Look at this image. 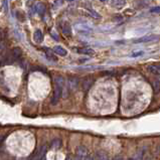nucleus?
Masks as SVG:
<instances>
[{
  "instance_id": "obj_1",
  "label": "nucleus",
  "mask_w": 160,
  "mask_h": 160,
  "mask_svg": "<svg viewBox=\"0 0 160 160\" xmlns=\"http://www.w3.org/2000/svg\"><path fill=\"white\" fill-rule=\"evenodd\" d=\"M65 86H61L59 84H55L54 86V91H53V96L52 98V105H57L59 103V99L63 96V90Z\"/></svg>"
},
{
  "instance_id": "obj_2",
  "label": "nucleus",
  "mask_w": 160,
  "mask_h": 160,
  "mask_svg": "<svg viewBox=\"0 0 160 160\" xmlns=\"http://www.w3.org/2000/svg\"><path fill=\"white\" fill-rule=\"evenodd\" d=\"M160 38L159 35L156 34H150V35H145L142 37H139L137 39H133V44H145V42H155V40H158Z\"/></svg>"
},
{
  "instance_id": "obj_3",
  "label": "nucleus",
  "mask_w": 160,
  "mask_h": 160,
  "mask_svg": "<svg viewBox=\"0 0 160 160\" xmlns=\"http://www.w3.org/2000/svg\"><path fill=\"white\" fill-rule=\"evenodd\" d=\"M87 154H88V150L85 146H79L77 148V156L78 157H80V158H82L84 160L86 157H87Z\"/></svg>"
},
{
  "instance_id": "obj_4",
  "label": "nucleus",
  "mask_w": 160,
  "mask_h": 160,
  "mask_svg": "<svg viewBox=\"0 0 160 160\" xmlns=\"http://www.w3.org/2000/svg\"><path fill=\"white\" fill-rule=\"evenodd\" d=\"M147 69L153 75L160 77V65H150L147 67Z\"/></svg>"
},
{
  "instance_id": "obj_5",
  "label": "nucleus",
  "mask_w": 160,
  "mask_h": 160,
  "mask_svg": "<svg viewBox=\"0 0 160 160\" xmlns=\"http://www.w3.org/2000/svg\"><path fill=\"white\" fill-rule=\"evenodd\" d=\"M75 27H76V29H77L79 32H84V33H86V32L91 31V27H90L89 25H87V24H85V23L77 24Z\"/></svg>"
},
{
  "instance_id": "obj_6",
  "label": "nucleus",
  "mask_w": 160,
  "mask_h": 160,
  "mask_svg": "<svg viewBox=\"0 0 160 160\" xmlns=\"http://www.w3.org/2000/svg\"><path fill=\"white\" fill-rule=\"evenodd\" d=\"M93 82H94L93 79H91V78H87V79L84 80L83 83H82V89H83V91H88L92 87V85H93Z\"/></svg>"
},
{
  "instance_id": "obj_7",
  "label": "nucleus",
  "mask_w": 160,
  "mask_h": 160,
  "mask_svg": "<svg viewBox=\"0 0 160 160\" xmlns=\"http://www.w3.org/2000/svg\"><path fill=\"white\" fill-rule=\"evenodd\" d=\"M63 33L67 37L71 36V27L69 22H65V24L63 25Z\"/></svg>"
},
{
  "instance_id": "obj_8",
  "label": "nucleus",
  "mask_w": 160,
  "mask_h": 160,
  "mask_svg": "<svg viewBox=\"0 0 160 160\" xmlns=\"http://www.w3.org/2000/svg\"><path fill=\"white\" fill-rule=\"evenodd\" d=\"M77 52L81 54H86V55H90V54H94L95 53V50L91 48H78Z\"/></svg>"
},
{
  "instance_id": "obj_9",
  "label": "nucleus",
  "mask_w": 160,
  "mask_h": 160,
  "mask_svg": "<svg viewBox=\"0 0 160 160\" xmlns=\"http://www.w3.org/2000/svg\"><path fill=\"white\" fill-rule=\"evenodd\" d=\"M94 160H109V156L106 152H104V151H98V152L96 153Z\"/></svg>"
},
{
  "instance_id": "obj_10",
  "label": "nucleus",
  "mask_w": 160,
  "mask_h": 160,
  "mask_svg": "<svg viewBox=\"0 0 160 160\" xmlns=\"http://www.w3.org/2000/svg\"><path fill=\"white\" fill-rule=\"evenodd\" d=\"M53 52L57 53V54L61 55V57H65V55L67 54V50H65L63 46H54V48H53Z\"/></svg>"
},
{
  "instance_id": "obj_11",
  "label": "nucleus",
  "mask_w": 160,
  "mask_h": 160,
  "mask_svg": "<svg viewBox=\"0 0 160 160\" xmlns=\"http://www.w3.org/2000/svg\"><path fill=\"white\" fill-rule=\"evenodd\" d=\"M78 83H79L78 79H69V83H67L69 84V85H67V90H69V91H73V90H75L78 86Z\"/></svg>"
},
{
  "instance_id": "obj_12",
  "label": "nucleus",
  "mask_w": 160,
  "mask_h": 160,
  "mask_svg": "<svg viewBox=\"0 0 160 160\" xmlns=\"http://www.w3.org/2000/svg\"><path fill=\"white\" fill-rule=\"evenodd\" d=\"M33 38L37 44H40V42H42V39H44V34H42V30H39V29L36 30L33 34Z\"/></svg>"
},
{
  "instance_id": "obj_13",
  "label": "nucleus",
  "mask_w": 160,
  "mask_h": 160,
  "mask_svg": "<svg viewBox=\"0 0 160 160\" xmlns=\"http://www.w3.org/2000/svg\"><path fill=\"white\" fill-rule=\"evenodd\" d=\"M86 12H87V13L89 14L91 17L96 18V19H100V18H101V15H100L97 11H95L94 9H92V8H87V9H86Z\"/></svg>"
},
{
  "instance_id": "obj_14",
  "label": "nucleus",
  "mask_w": 160,
  "mask_h": 160,
  "mask_svg": "<svg viewBox=\"0 0 160 160\" xmlns=\"http://www.w3.org/2000/svg\"><path fill=\"white\" fill-rule=\"evenodd\" d=\"M46 146L44 145V146L40 147V150L38 151V152H36V154H35V160L42 159V156H44V155H46Z\"/></svg>"
},
{
  "instance_id": "obj_15",
  "label": "nucleus",
  "mask_w": 160,
  "mask_h": 160,
  "mask_svg": "<svg viewBox=\"0 0 160 160\" xmlns=\"http://www.w3.org/2000/svg\"><path fill=\"white\" fill-rule=\"evenodd\" d=\"M50 146H52V148H59V147L61 146V140L59 138H55L53 139L52 141V143H50Z\"/></svg>"
},
{
  "instance_id": "obj_16",
  "label": "nucleus",
  "mask_w": 160,
  "mask_h": 160,
  "mask_svg": "<svg viewBox=\"0 0 160 160\" xmlns=\"http://www.w3.org/2000/svg\"><path fill=\"white\" fill-rule=\"evenodd\" d=\"M112 5L115 8H122L126 5V1H121V0H116V1H112Z\"/></svg>"
},
{
  "instance_id": "obj_17",
  "label": "nucleus",
  "mask_w": 160,
  "mask_h": 160,
  "mask_svg": "<svg viewBox=\"0 0 160 160\" xmlns=\"http://www.w3.org/2000/svg\"><path fill=\"white\" fill-rule=\"evenodd\" d=\"M153 91H154L155 95L160 96V82L155 81L153 83Z\"/></svg>"
},
{
  "instance_id": "obj_18",
  "label": "nucleus",
  "mask_w": 160,
  "mask_h": 160,
  "mask_svg": "<svg viewBox=\"0 0 160 160\" xmlns=\"http://www.w3.org/2000/svg\"><path fill=\"white\" fill-rule=\"evenodd\" d=\"M36 8H37V13L40 14V16H42L44 14V12H46V6L44 5V4L39 3L36 5Z\"/></svg>"
},
{
  "instance_id": "obj_19",
  "label": "nucleus",
  "mask_w": 160,
  "mask_h": 160,
  "mask_svg": "<svg viewBox=\"0 0 160 160\" xmlns=\"http://www.w3.org/2000/svg\"><path fill=\"white\" fill-rule=\"evenodd\" d=\"M20 55H21V50H20V48H15L13 50V52H12V57H13V59L14 61L17 59L18 57H20Z\"/></svg>"
},
{
  "instance_id": "obj_20",
  "label": "nucleus",
  "mask_w": 160,
  "mask_h": 160,
  "mask_svg": "<svg viewBox=\"0 0 160 160\" xmlns=\"http://www.w3.org/2000/svg\"><path fill=\"white\" fill-rule=\"evenodd\" d=\"M46 57L50 59V61H57V57H55L54 55L52 54V52H50V50H48V48H46Z\"/></svg>"
},
{
  "instance_id": "obj_21",
  "label": "nucleus",
  "mask_w": 160,
  "mask_h": 160,
  "mask_svg": "<svg viewBox=\"0 0 160 160\" xmlns=\"http://www.w3.org/2000/svg\"><path fill=\"white\" fill-rule=\"evenodd\" d=\"M143 54H144V52H143V50H138V52H133L130 54V57H138L143 55Z\"/></svg>"
},
{
  "instance_id": "obj_22",
  "label": "nucleus",
  "mask_w": 160,
  "mask_h": 160,
  "mask_svg": "<svg viewBox=\"0 0 160 160\" xmlns=\"http://www.w3.org/2000/svg\"><path fill=\"white\" fill-rule=\"evenodd\" d=\"M151 13H160V6H154L150 9Z\"/></svg>"
},
{
  "instance_id": "obj_23",
  "label": "nucleus",
  "mask_w": 160,
  "mask_h": 160,
  "mask_svg": "<svg viewBox=\"0 0 160 160\" xmlns=\"http://www.w3.org/2000/svg\"><path fill=\"white\" fill-rule=\"evenodd\" d=\"M50 36H52V37L54 40H59V35H57V34L55 33V31H52V32H50Z\"/></svg>"
},
{
  "instance_id": "obj_24",
  "label": "nucleus",
  "mask_w": 160,
  "mask_h": 160,
  "mask_svg": "<svg viewBox=\"0 0 160 160\" xmlns=\"http://www.w3.org/2000/svg\"><path fill=\"white\" fill-rule=\"evenodd\" d=\"M2 3H3V5H4V11L7 13V11H8V2L7 1H3Z\"/></svg>"
},
{
  "instance_id": "obj_25",
  "label": "nucleus",
  "mask_w": 160,
  "mask_h": 160,
  "mask_svg": "<svg viewBox=\"0 0 160 160\" xmlns=\"http://www.w3.org/2000/svg\"><path fill=\"white\" fill-rule=\"evenodd\" d=\"M113 160H124V159H123V157L121 156V155H117V156L114 157V159Z\"/></svg>"
},
{
  "instance_id": "obj_26",
  "label": "nucleus",
  "mask_w": 160,
  "mask_h": 160,
  "mask_svg": "<svg viewBox=\"0 0 160 160\" xmlns=\"http://www.w3.org/2000/svg\"><path fill=\"white\" fill-rule=\"evenodd\" d=\"M84 160H94V158H93V157H92V156H87V157H86V158L84 159Z\"/></svg>"
},
{
  "instance_id": "obj_27",
  "label": "nucleus",
  "mask_w": 160,
  "mask_h": 160,
  "mask_svg": "<svg viewBox=\"0 0 160 160\" xmlns=\"http://www.w3.org/2000/svg\"><path fill=\"white\" fill-rule=\"evenodd\" d=\"M73 160H83V159H82V158H80V157H78V156H76L75 158H74Z\"/></svg>"
},
{
  "instance_id": "obj_28",
  "label": "nucleus",
  "mask_w": 160,
  "mask_h": 160,
  "mask_svg": "<svg viewBox=\"0 0 160 160\" xmlns=\"http://www.w3.org/2000/svg\"><path fill=\"white\" fill-rule=\"evenodd\" d=\"M127 160H134V159H127Z\"/></svg>"
},
{
  "instance_id": "obj_29",
  "label": "nucleus",
  "mask_w": 160,
  "mask_h": 160,
  "mask_svg": "<svg viewBox=\"0 0 160 160\" xmlns=\"http://www.w3.org/2000/svg\"><path fill=\"white\" fill-rule=\"evenodd\" d=\"M159 78V82H160V77H158Z\"/></svg>"
}]
</instances>
